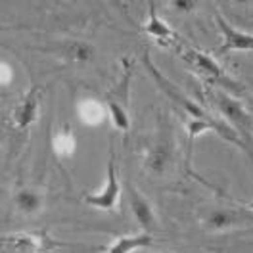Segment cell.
Returning a JSON list of instances; mask_svg holds the SVG:
<instances>
[{
    "label": "cell",
    "mask_w": 253,
    "mask_h": 253,
    "mask_svg": "<svg viewBox=\"0 0 253 253\" xmlns=\"http://www.w3.org/2000/svg\"><path fill=\"white\" fill-rule=\"evenodd\" d=\"M204 226L211 232L236 228L244 222H253V211L236 207H213L204 215Z\"/></svg>",
    "instance_id": "obj_5"
},
{
    "label": "cell",
    "mask_w": 253,
    "mask_h": 253,
    "mask_svg": "<svg viewBox=\"0 0 253 253\" xmlns=\"http://www.w3.org/2000/svg\"><path fill=\"white\" fill-rule=\"evenodd\" d=\"M244 207H248L250 211H253V202H248V204H244Z\"/></svg>",
    "instance_id": "obj_19"
},
{
    "label": "cell",
    "mask_w": 253,
    "mask_h": 253,
    "mask_svg": "<svg viewBox=\"0 0 253 253\" xmlns=\"http://www.w3.org/2000/svg\"><path fill=\"white\" fill-rule=\"evenodd\" d=\"M173 163V142L169 132L161 134L144 156V167L152 174H163Z\"/></svg>",
    "instance_id": "obj_6"
},
{
    "label": "cell",
    "mask_w": 253,
    "mask_h": 253,
    "mask_svg": "<svg viewBox=\"0 0 253 253\" xmlns=\"http://www.w3.org/2000/svg\"><path fill=\"white\" fill-rule=\"evenodd\" d=\"M154 236L150 232H140V234H126V236L117 238L110 248L108 253H132L136 250H146L152 248Z\"/></svg>",
    "instance_id": "obj_12"
},
{
    "label": "cell",
    "mask_w": 253,
    "mask_h": 253,
    "mask_svg": "<svg viewBox=\"0 0 253 253\" xmlns=\"http://www.w3.org/2000/svg\"><path fill=\"white\" fill-rule=\"evenodd\" d=\"M121 196V182L117 176V165H115V152H110V159H108V169H106V184L104 188L96 194H84V202L88 206L102 209V211H111L117 206Z\"/></svg>",
    "instance_id": "obj_4"
},
{
    "label": "cell",
    "mask_w": 253,
    "mask_h": 253,
    "mask_svg": "<svg viewBox=\"0 0 253 253\" xmlns=\"http://www.w3.org/2000/svg\"><path fill=\"white\" fill-rule=\"evenodd\" d=\"M77 115H79L81 123L90 126L102 125L106 115L110 117L106 104H100L96 100H81L79 104H77Z\"/></svg>",
    "instance_id": "obj_13"
},
{
    "label": "cell",
    "mask_w": 253,
    "mask_h": 253,
    "mask_svg": "<svg viewBox=\"0 0 253 253\" xmlns=\"http://www.w3.org/2000/svg\"><path fill=\"white\" fill-rule=\"evenodd\" d=\"M142 63H144V67L148 69L150 77L156 81V84L159 86V90L167 96L174 106H178L180 110L188 115V117H194V119H211V117H213V113H211V111L206 110L204 106H200L196 100L188 98V96L184 94V92L174 84L173 81L163 75V71L159 69L156 63L152 62V58H150V50H144Z\"/></svg>",
    "instance_id": "obj_2"
},
{
    "label": "cell",
    "mask_w": 253,
    "mask_h": 253,
    "mask_svg": "<svg viewBox=\"0 0 253 253\" xmlns=\"http://www.w3.org/2000/svg\"><path fill=\"white\" fill-rule=\"evenodd\" d=\"M2 244L12 253H42L54 248L52 240H48L44 234H35V232L6 234L2 238Z\"/></svg>",
    "instance_id": "obj_7"
},
{
    "label": "cell",
    "mask_w": 253,
    "mask_h": 253,
    "mask_svg": "<svg viewBox=\"0 0 253 253\" xmlns=\"http://www.w3.org/2000/svg\"><path fill=\"white\" fill-rule=\"evenodd\" d=\"M142 31L146 33V35H150L152 39H156L161 44H167V46L178 48L180 44L186 42L184 39H180V37L158 16L156 2H150V4H148V21L142 25Z\"/></svg>",
    "instance_id": "obj_8"
},
{
    "label": "cell",
    "mask_w": 253,
    "mask_h": 253,
    "mask_svg": "<svg viewBox=\"0 0 253 253\" xmlns=\"http://www.w3.org/2000/svg\"><path fill=\"white\" fill-rule=\"evenodd\" d=\"M163 253H167V252H163Z\"/></svg>",
    "instance_id": "obj_20"
},
{
    "label": "cell",
    "mask_w": 253,
    "mask_h": 253,
    "mask_svg": "<svg viewBox=\"0 0 253 253\" xmlns=\"http://www.w3.org/2000/svg\"><path fill=\"white\" fill-rule=\"evenodd\" d=\"M173 6L176 10H184V12H192L194 8H196V2H192V0H174Z\"/></svg>",
    "instance_id": "obj_17"
},
{
    "label": "cell",
    "mask_w": 253,
    "mask_h": 253,
    "mask_svg": "<svg viewBox=\"0 0 253 253\" xmlns=\"http://www.w3.org/2000/svg\"><path fill=\"white\" fill-rule=\"evenodd\" d=\"M52 148L56 150V154H58L60 158H69V156L75 154V150H77V138H75V134L71 132L69 125H65L63 128H60V130L54 134V138H52Z\"/></svg>",
    "instance_id": "obj_15"
},
{
    "label": "cell",
    "mask_w": 253,
    "mask_h": 253,
    "mask_svg": "<svg viewBox=\"0 0 253 253\" xmlns=\"http://www.w3.org/2000/svg\"><path fill=\"white\" fill-rule=\"evenodd\" d=\"M39 110H41V86H31L29 92L21 98L12 111V121L19 130H25L39 119Z\"/></svg>",
    "instance_id": "obj_10"
},
{
    "label": "cell",
    "mask_w": 253,
    "mask_h": 253,
    "mask_svg": "<svg viewBox=\"0 0 253 253\" xmlns=\"http://www.w3.org/2000/svg\"><path fill=\"white\" fill-rule=\"evenodd\" d=\"M126 192H128L130 211H132L136 222L140 224V228H142L144 232H150V234H152L154 230H158V217H156V211H154L152 204L142 196V192L138 188H134L132 184H128Z\"/></svg>",
    "instance_id": "obj_11"
},
{
    "label": "cell",
    "mask_w": 253,
    "mask_h": 253,
    "mask_svg": "<svg viewBox=\"0 0 253 253\" xmlns=\"http://www.w3.org/2000/svg\"><path fill=\"white\" fill-rule=\"evenodd\" d=\"M0 69H2V75H0V79H2V84H8L10 81L14 79V73L10 71V65H8L6 62H2V67H0Z\"/></svg>",
    "instance_id": "obj_18"
},
{
    "label": "cell",
    "mask_w": 253,
    "mask_h": 253,
    "mask_svg": "<svg viewBox=\"0 0 253 253\" xmlns=\"http://www.w3.org/2000/svg\"><path fill=\"white\" fill-rule=\"evenodd\" d=\"M217 27L222 35V52H253V35L252 33L238 31L228 19H224L221 14L215 16Z\"/></svg>",
    "instance_id": "obj_9"
},
{
    "label": "cell",
    "mask_w": 253,
    "mask_h": 253,
    "mask_svg": "<svg viewBox=\"0 0 253 253\" xmlns=\"http://www.w3.org/2000/svg\"><path fill=\"white\" fill-rule=\"evenodd\" d=\"M14 204L21 213L31 215L42 207V196L33 188H21L17 190L16 196H14Z\"/></svg>",
    "instance_id": "obj_14"
},
{
    "label": "cell",
    "mask_w": 253,
    "mask_h": 253,
    "mask_svg": "<svg viewBox=\"0 0 253 253\" xmlns=\"http://www.w3.org/2000/svg\"><path fill=\"white\" fill-rule=\"evenodd\" d=\"M67 54H69L71 60L88 62L94 56V46L88 44V42H84V41H73V42H69V52Z\"/></svg>",
    "instance_id": "obj_16"
},
{
    "label": "cell",
    "mask_w": 253,
    "mask_h": 253,
    "mask_svg": "<svg viewBox=\"0 0 253 253\" xmlns=\"http://www.w3.org/2000/svg\"><path fill=\"white\" fill-rule=\"evenodd\" d=\"M176 52H178V56L188 63L190 67H194L198 73H202V75H204L209 83H213L215 86H219V88H228V90H238V88H240V84L222 69L221 63L217 62L215 58H211L207 52H202V50H198V48L190 46L188 42L180 44V46L176 48Z\"/></svg>",
    "instance_id": "obj_3"
},
{
    "label": "cell",
    "mask_w": 253,
    "mask_h": 253,
    "mask_svg": "<svg viewBox=\"0 0 253 253\" xmlns=\"http://www.w3.org/2000/svg\"><path fill=\"white\" fill-rule=\"evenodd\" d=\"M207 96L215 104V108L221 113L222 119L232 126L244 138V142L253 150V117L250 115V111L246 110V106L222 88H211Z\"/></svg>",
    "instance_id": "obj_1"
}]
</instances>
